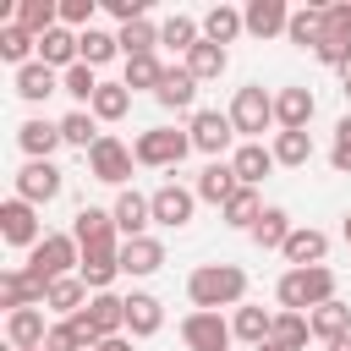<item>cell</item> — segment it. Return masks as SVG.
Here are the masks:
<instances>
[{"mask_svg":"<svg viewBox=\"0 0 351 351\" xmlns=\"http://www.w3.org/2000/svg\"><path fill=\"white\" fill-rule=\"evenodd\" d=\"M230 340H236V329H230V318H219V313H186L181 318V346L186 351H230Z\"/></svg>","mask_w":351,"mask_h":351,"instance_id":"8","label":"cell"},{"mask_svg":"<svg viewBox=\"0 0 351 351\" xmlns=\"http://www.w3.org/2000/svg\"><path fill=\"white\" fill-rule=\"evenodd\" d=\"M115 38H121V55H126V60H132V55H154V49H159V22H154V16H137V22H126Z\"/></svg>","mask_w":351,"mask_h":351,"instance_id":"40","label":"cell"},{"mask_svg":"<svg viewBox=\"0 0 351 351\" xmlns=\"http://www.w3.org/2000/svg\"><path fill=\"white\" fill-rule=\"evenodd\" d=\"M159 269H165V241H159V236H132V241H121V274L148 280V274H159Z\"/></svg>","mask_w":351,"mask_h":351,"instance_id":"13","label":"cell"},{"mask_svg":"<svg viewBox=\"0 0 351 351\" xmlns=\"http://www.w3.org/2000/svg\"><path fill=\"white\" fill-rule=\"evenodd\" d=\"M0 236L11 241V247H38L44 241V230H38V208L33 203H22V197H5L0 203Z\"/></svg>","mask_w":351,"mask_h":351,"instance_id":"11","label":"cell"},{"mask_svg":"<svg viewBox=\"0 0 351 351\" xmlns=\"http://www.w3.org/2000/svg\"><path fill=\"white\" fill-rule=\"evenodd\" d=\"M93 351H132V340H126V335H110V340H104V346H93Z\"/></svg>","mask_w":351,"mask_h":351,"instance_id":"53","label":"cell"},{"mask_svg":"<svg viewBox=\"0 0 351 351\" xmlns=\"http://www.w3.org/2000/svg\"><path fill=\"white\" fill-rule=\"evenodd\" d=\"M11 88H16V99H27V104H44L49 93H60V71H49L44 60H33V66H22V71L11 77Z\"/></svg>","mask_w":351,"mask_h":351,"instance_id":"24","label":"cell"},{"mask_svg":"<svg viewBox=\"0 0 351 351\" xmlns=\"http://www.w3.org/2000/svg\"><path fill=\"white\" fill-rule=\"evenodd\" d=\"M274 296H280L285 313H313V307L335 302V269L329 263H318V269H285L280 285H274Z\"/></svg>","mask_w":351,"mask_h":351,"instance_id":"2","label":"cell"},{"mask_svg":"<svg viewBox=\"0 0 351 351\" xmlns=\"http://www.w3.org/2000/svg\"><path fill=\"white\" fill-rule=\"evenodd\" d=\"M115 230H121V241H132V236H148V225H154V203L137 192V186H126L121 197H115Z\"/></svg>","mask_w":351,"mask_h":351,"instance_id":"14","label":"cell"},{"mask_svg":"<svg viewBox=\"0 0 351 351\" xmlns=\"http://www.w3.org/2000/svg\"><path fill=\"white\" fill-rule=\"evenodd\" d=\"M154 99H159L165 110H192V99H197V77H192L186 66H165V77H159Z\"/></svg>","mask_w":351,"mask_h":351,"instance_id":"25","label":"cell"},{"mask_svg":"<svg viewBox=\"0 0 351 351\" xmlns=\"http://www.w3.org/2000/svg\"><path fill=\"white\" fill-rule=\"evenodd\" d=\"M99 5H104L121 27H126V22H137V16H148V5H143V0H99Z\"/></svg>","mask_w":351,"mask_h":351,"instance_id":"52","label":"cell"},{"mask_svg":"<svg viewBox=\"0 0 351 351\" xmlns=\"http://www.w3.org/2000/svg\"><path fill=\"white\" fill-rule=\"evenodd\" d=\"M16 143H22V154H27V159H49V154L60 148V121L33 115V121H22V126H16Z\"/></svg>","mask_w":351,"mask_h":351,"instance_id":"26","label":"cell"},{"mask_svg":"<svg viewBox=\"0 0 351 351\" xmlns=\"http://www.w3.org/2000/svg\"><path fill=\"white\" fill-rule=\"evenodd\" d=\"M44 335H49V324H44L38 307L5 313V346H16V351H44Z\"/></svg>","mask_w":351,"mask_h":351,"instance_id":"19","label":"cell"},{"mask_svg":"<svg viewBox=\"0 0 351 351\" xmlns=\"http://www.w3.org/2000/svg\"><path fill=\"white\" fill-rule=\"evenodd\" d=\"M186 154H192V132H176V126H148L132 143V159L148 165V170H176Z\"/></svg>","mask_w":351,"mask_h":351,"instance_id":"5","label":"cell"},{"mask_svg":"<svg viewBox=\"0 0 351 351\" xmlns=\"http://www.w3.org/2000/svg\"><path fill=\"white\" fill-rule=\"evenodd\" d=\"M93 11H99V0H60V27H71V33L93 27Z\"/></svg>","mask_w":351,"mask_h":351,"instance_id":"48","label":"cell"},{"mask_svg":"<svg viewBox=\"0 0 351 351\" xmlns=\"http://www.w3.org/2000/svg\"><path fill=\"white\" fill-rule=\"evenodd\" d=\"M324 33L351 44V0H340V5H324Z\"/></svg>","mask_w":351,"mask_h":351,"instance_id":"51","label":"cell"},{"mask_svg":"<svg viewBox=\"0 0 351 351\" xmlns=\"http://www.w3.org/2000/svg\"><path fill=\"white\" fill-rule=\"evenodd\" d=\"M192 148L197 154H208V159H225V148L236 143V126H230V115H219V110H192Z\"/></svg>","mask_w":351,"mask_h":351,"instance_id":"10","label":"cell"},{"mask_svg":"<svg viewBox=\"0 0 351 351\" xmlns=\"http://www.w3.org/2000/svg\"><path fill=\"white\" fill-rule=\"evenodd\" d=\"M159 77H165V60H159V55H132V60H126V77H121V82H126V88L137 93V88H159Z\"/></svg>","mask_w":351,"mask_h":351,"instance_id":"46","label":"cell"},{"mask_svg":"<svg viewBox=\"0 0 351 351\" xmlns=\"http://www.w3.org/2000/svg\"><path fill=\"white\" fill-rule=\"evenodd\" d=\"M60 93H71V99H77V110H88V104H93V93H99V71L77 60L71 71H60Z\"/></svg>","mask_w":351,"mask_h":351,"instance_id":"45","label":"cell"},{"mask_svg":"<svg viewBox=\"0 0 351 351\" xmlns=\"http://www.w3.org/2000/svg\"><path fill=\"white\" fill-rule=\"evenodd\" d=\"M60 186H66V176H60V165H55V159H27V165L16 170V197H22V203H33V208L55 203V197H60Z\"/></svg>","mask_w":351,"mask_h":351,"instance_id":"7","label":"cell"},{"mask_svg":"<svg viewBox=\"0 0 351 351\" xmlns=\"http://www.w3.org/2000/svg\"><path fill=\"white\" fill-rule=\"evenodd\" d=\"M0 60H11L16 71L33 66V60H38V38H33L27 27H16V22H0Z\"/></svg>","mask_w":351,"mask_h":351,"instance_id":"33","label":"cell"},{"mask_svg":"<svg viewBox=\"0 0 351 351\" xmlns=\"http://www.w3.org/2000/svg\"><path fill=\"white\" fill-rule=\"evenodd\" d=\"M159 44L186 55L192 44H203V22H192V16H181V11H176V16H165V22H159Z\"/></svg>","mask_w":351,"mask_h":351,"instance_id":"41","label":"cell"},{"mask_svg":"<svg viewBox=\"0 0 351 351\" xmlns=\"http://www.w3.org/2000/svg\"><path fill=\"white\" fill-rule=\"evenodd\" d=\"M99 137H104V132H99L93 110H66V115H60V143H66V148H82V154H88Z\"/></svg>","mask_w":351,"mask_h":351,"instance_id":"37","label":"cell"},{"mask_svg":"<svg viewBox=\"0 0 351 351\" xmlns=\"http://www.w3.org/2000/svg\"><path fill=\"white\" fill-rule=\"evenodd\" d=\"M181 66H186L197 82H214V77H225L230 55H225V44H208V38H203V44H192V49H186V60H181Z\"/></svg>","mask_w":351,"mask_h":351,"instance_id":"34","label":"cell"},{"mask_svg":"<svg viewBox=\"0 0 351 351\" xmlns=\"http://www.w3.org/2000/svg\"><path fill=\"white\" fill-rule=\"evenodd\" d=\"M340 236H346V247H351V214H346V225H340Z\"/></svg>","mask_w":351,"mask_h":351,"instance_id":"56","label":"cell"},{"mask_svg":"<svg viewBox=\"0 0 351 351\" xmlns=\"http://www.w3.org/2000/svg\"><path fill=\"white\" fill-rule=\"evenodd\" d=\"M230 170H236L241 186H258V181L274 170V148H263V143H241V148L230 154Z\"/></svg>","mask_w":351,"mask_h":351,"instance_id":"27","label":"cell"},{"mask_svg":"<svg viewBox=\"0 0 351 351\" xmlns=\"http://www.w3.org/2000/svg\"><path fill=\"white\" fill-rule=\"evenodd\" d=\"M93 121H121L126 110H132V88L126 82H99V93H93Z\"/></svg>","mask_w":351,"mask_h":351,"instance_id":"42","label":"cell"},{"mask_svg":"<svg viewBox=\"0 0 351 351\" xmlns=\"http://www.w3.org/2000/svg\"><path fill=\"white\" fill-rule=\"evenodd\" d=\"M44 307H49V313H60V318H77V313L88 307V285H82V274L55 280V285L44 291Z\"/></svg>","mask_w":351,"mask_h":351,"instance_id":"30","label":"cell"},{"mask_svg":"<svg viewBox=\"0 0 351 351\" xmlns=\"http://www.w3.org/2000/svg\"><path fill=\"white\" fill-rule=\"evenodd\" d=\"M274 165H291V170H302L307 159H313V132H274Z\"/></svg>","mask_w":351,"mask_h":351,"instance_id":"43","label":"cell"},{"mask_svg":"<svg viewBox=\"0 0 351 351\" xmlns=\"http://www.w3.org/2000/svg\"><path fill=\"white\" fill-rule=\"evenodd\" d=\"M219 214H225V225H236V230H252V225H258V214H263V197H258V186H241V192H236V197H230Z\"/></svg>","mask_w":351,"mask_h":351,"instance_id":"44","label":"cell"},{"mask_svg":"<svg viewBox=\"0 0 351 351\" xmlns=\"http://www.w3.org/2000/svg\"><path fill=\"white\" fill-rule=\"evenodd\" d=\"M313 340V324H307V313H274V329H269V346H280V351H302Z\"/></svg>","mask_w":351,"mask_h":351,"instance_id":"35","label":"cell"},{"mask_svg":"<svg viewBox=\"0 0 351 351\" xmlns=\"http://www.w3.org/2000/svg\"><path fill=\"white\" fill-rule=\"evenodd\" d=\"M236 192H241V181H236L230 159H208V165H203V176H197V197H203V203H219V208H225V203H230Z\"/></svg>","mask_w":351,"mask_h":351,"instance_id":"22","label":"cell"},{"mask_svg":"<svg viewBox=\"0 0 351 351\" xmlns=\"http://www.w3.org/2000/svg\"><path fill=\"white\" fill-rule=\"evenodd\" d=\"M148 203H154V225H165V230H181V225H192V214H197V186L165 181L159 192H148Z\"/></svg>","mask_w":351,"mask_h":351,"instance_id":"9","label":"cell"},{"mask_svg":"<svg viewBox=\"0 0 351 351\" xmlns=\"http://www.w3.org/2000/svg\"><path fill=\"white\" fill-rule=\"evenodd\" d=\"M38 60H44L49 71H71V66L82 60V49H77V33H71V27H49V33L38 38Z\"/></svg>","mask_w":351,"mask_h":351,"instance_id":"23","label":"cell"},{"mask_svg":"<svg viewBox=\"0 0 351 351\" xmlns=\"http://www.w3.org/2000/svg\"><path fill=\"white\" fill-rule=\"evenodd\" d=\"M77 263H82V247H77V236H71V230H49V236L27 252V274H33V280H44V285H55V280L77 274Z\"/></svg>","mask_w":351,"mask_h":351,"instance_id":"3","label":"cell"},{"mask_svg":"<svg viewBox=\"0 0 351 351\" xmlns=\"http://www.w3.org/2000/svg\"><path fill=\"white\" fill-rule=\"evenodd\" d=\"M230 126H236V137L241 143H263V132L274 126V93H263L258 82H247V88H236V99H230Z\"/></svg>","mask_w":351,"mask_h":351,"instance_id":"4","label":"cell"},{"mask_svg":"<svg viewBox=\"0 0 351 351\" xmlns=\"http://www.w3.org/2000/svg\"><path fill=\"white\" fill-rule=\"evenodd\" d=\"M241 22H247V33H252V38H274V33H285V27H291V5H285V0H247Z\"/></svg>","mask_w":351,"mask_h":351,"instance_id":"20","label":"cell"},{"mask_svg":"<svg viewBox=\"0 0 351 351\" xmlns=\"http://www.w3.org/2000/svg\"><path fill=\"white\" fill-rule=\"evenodd\" d=\"M230 329H236V340H247L252 351L258 346H269V329H274V313H263V307H236V318H230Z\"/></svg>","mask_w":351,"mask_h":351,"instance_id":"38","label":"cell"},{"mask_svg":"<svg viewBox=\"0 0 351 351\" xmlns=\"http://www.w3.org/2000/svg\"><path fill=\"white\" fill-rule=\"evenodd\" d=\"M258 351H280V346H258Z\"/></svg>","mask_w":351,"mask_h":351,"instance_id":"57","label":"cell"},{"mask_svg":"<svg viewBox=\"0 0 351 351\" xmlns=\"http://www.w3.org/2000/svg\"><path fill=\"white\" fill-rule=\"evenodd\" d=\"M236 33H247V22H241L236 5H208V11H203V38H208V44H230Z\"/></svg>","mask_w":351,"mask_h":351,"instance_id":"39","label":"cell"},{"mask_svg":"<svg viewBox=\"0 0 351 351\" xmlns=\"http://www.w3.org/2000/svg\"><path fill=\"white\" fill-rule=\"evenodd\" d=\"M291 230H296V225H291V214H285L280 203H269V208L258 214V225H252L247 236H252V241H258L263 252H280V247L291 241Z\"/></svg>","mask_w":351,"mask_h":351,"instance_id":"28","label":"cell"},{"mask_svg":"<svg viewBox=\"0 0 351 351\" xmlns=\"http://www.w3.org/2000/svg\"><path fill=\"white\" fill-rule=\"evenodd\" d=\"M44 351H88V340L71 329V318H60V324H49V335H44Z\"/></svg>","mask_w":351,"mask_h":351,"instance_id":"49","label":"cell"},{"mask_svg":"<svg viewBox=\"0 0 351 351\" xmlns=\"http://www.w3.org/2000/svg\"><path fill=\"white\" fill-rule=\"evenodd\" d=\"M77 49H82V66L99 71V66H110V60L121 55V38L104 33V27H82V33H77Z\"/></svg>","mask_w":351,"mask_h":351,"instance_id":"36","label":"cell"},{"mask_svg":"<svg viewBox=\"0 0 351 351\" xmlns=\"http://www.w3.org/2000/svg\"><path fill=\"white\" fill-rule=\"evenodd\" d=\"M186 296H192L197 313L241 307V296H247V269H241V263H203V269H192Z\"/></svg>","mask_w":351,"mask_h":351,"instance_id":"1","label":"cell"},{"mask_svg":"<svg viewBox=\"0 0 351 351\" xmlns=\"http://www.w3.org/2000/svg\"><path fill=\"white\" fill-rule=\"evenodd\" d=\"M132 165H137V159H132V148H126L121 137H110V132L88 148V176H93V181H104V186H121V192H126Z\"/></svg>","mask_w":351,"mask_h":351,"instance_id":"6","label":"cell"},{"mask_svg":"<svg viewBox=\"0 0 351 351\" xmlns=\"http://www.w3.org/2000/svg\"><path fill=\"white\" fill-rule=\"evenodd\" d=\"M307 324H313V340H340V335H351V307L335 296V302H324V307H313L307 313Z\"/></svg>","mask_w":351,"mask_h":351,"instance_id":"31","label":"cell"},{"mask_svg":"<svg viewBox=\"0 0 351 351\" xmlns=\"http://www.w3.org/2000/svg\"><path fill=\"white\" fill-rule=\"evenodd\" d=\"M318 60H324V66H335V71L346 77V71H351V44H346V38H329V33H324V44H318Z\"/></svg>","mask_w":351,"mask_h":351,"instance_id":"50","label":"cell"},{"mask_svg":"<svg viewBox=\"0 0 351 351\" xmlns=\"http://www.w3.org/2000/svg\"><path fill=\"white\" fill-rule=\"evenodd\" d=\"M11 22H16V27H27L33 38H44L49 27H60V0H16Z\"/></svg>","mask_w":351,"mask_h":351,"instance_id":"29","label":"cell"},{"mask_svg":"<svg viewBox=\"0 0 351 351\" xmlns=\"http://www.w3.org/2000/svg\"><path fill=\"white\" fill-rule=\"evenodd\" d=\"M280 252H285V263H291V269H318V263L329 258V236H324V230H313V225H296V230H291V241H285Z\"/></svg>","mask_w":351,"mask_h":351,"instance_id":"16","label":"cell"},{"mask_svg":"<svg viewBox=\"0 0 351 351\" xmlns=\"http://www.w3.org/2000/svg\"><path fill=\"white\" fill-rule=\"evenodd\" d=\"M126 329H132V340L159 335V329H165V302L148 296V291H132V296H126Z\"/></svg>","mask_w":351,"mask_h":351,"instance_id":"21","label":"cell"},{"mask_svg":"<svg viewBox=\"0 0 351 351\" xmlns=\"http://www.w3.org/2000/svg\"><path fill=\"white\" fill-rule=\"evenodd\" d=\"M313 110H318V99H313L307 88H280V93H274V126H280V132H307Z\"/></svg>","mask_w":351,"mask_h":351,"instance_id":"15","label":"cell"},{"mask_svg":"<svg viewBox=\"0 0 351 351\" xmlns=\"http://www.w3.org/2000/svg\"><path fill=\"white\" fill-rule=\"evenodd\" d=\"M340 93H346V104H351V71H346V77H340Z\"/></svg>","mask_w":351,"mask_h":351,"instance_id":"55","label":"cell"},{"mask_svg":"<svg viewBox=\"0 0 351 351\" xmlns=\"http://www.w3.org/2000/svg\"><path fill=\"white\" fill-rule=\"evenodd\" d=\"M44 280H33L27 269H5L0 274V307L5 313H16V307H44Z\"/></svg>","mask_w":351,"mask_h":351,"instance_id":"18","label":"cell"},{"mask_svg":"<svg viewBox=\"0 0 351 351\" xmlns=\"http://www.w3.org/2000/svg\"><path fill=\"white\" fill-rule=\"evenodd\" d=\"M329 165H335L340 176H351V110L335 121V148H329Z\"/></svg>","mask_w":351,"mask_h":351,"instance_id":"47","label":"cell"},{"mask_svg":"<svg viewBox=\"0 0 351 351\" xmlns=\"http://www.w3.org/2000/svg\"><path fill=\"white\" fill-rule=\"evenodd\" d=\"M324 351H351V335H340V340H329Z\"/></svg>","mask_w":351,"mask_h":351,"instance_id":"54","label":"cell"},{"mask_svg":"<svg viewBox=\"0 0 351 351\" xmlns=\"http://www.w3.org/2000/svg\"><path fill=\"white\" fill-rule=\"evenodd\" d=\"M71 236H77V247H82V252H88V247H121L115 214H110V208H99V203H82V208H77Z\"/></svg>","mask_w":351,"mask_h":351,"instance_id":"12","label":"cell"},{"mask_svg":"<svg viewBox=\"0 0 351 351\" xmlns=\"http://www.w3.org/2000/svg\"><path fill=\"white\" fill-rule=\"evenodd\" d=\"M77 274H82V285L99 296V291H110L115 285V274H121V247H88L82 252V263H77Z\"/></svg>","mask_w":351,"mask_h":351,"instance_id":"17","label":"cell"},{"mask_svg":"<svg viewBox=\"0 0 351 351\" xmlns=\"http://www.w3.org/2000/svg\"><path fill=\"white\" fill-rule=\"evenodd\" d=\"M285 38H291L296 49H313V55H318V44H324V5H302V11H291Z\"/></svg>","mask_w":351,"mask_h":351,"instance_id":"32","label":"cell"}]
</instances>
